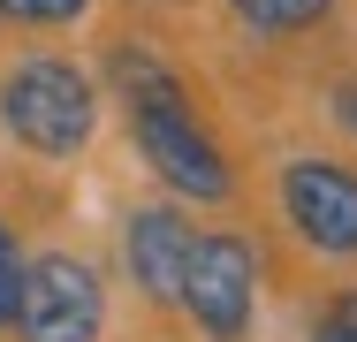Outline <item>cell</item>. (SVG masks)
<instances>
[{
  "instance_id": "cell-1",
  "label": "cell",
  "mask_w": 357,
  "mask_h": 342,
  "mask_svg": "<svg viewBox=\"0 0 357 342\" xmlns=\"http://www.w3.org/2000/svg\"><path fill=\"white\" fill-rule=\"evenodd\" d=\"M0 130L31 160H76L99 130V91L61 54H31L0 76Z\"/></svg>"
},
{
  "instance_id": "cell-2",
  "label": "cell",
  "mask_w": 357,
  "mask_h": 342,
  "mask_svg": "<svg viewBox=\"0 0 357 342\" xmlns=\"http://www.w3.org/2000/svg\"><path fill=\"white\" fill-rule=\"evenodd\" d=\"M130 144L137 160L167 183L175 205H228L236 198V168L213 144V130L198 122V107H137L130 114Z\"/></svg>"
},
{
  "instance_id": "cell-3",
  "label": "cell",
  "mask_w": 357,
  "mask_h": 342,
  "mask_svg": "<svg viewBox=\"0 0 357 342\" xmlns=\"http://www.w3.org/2000/svg\"><path fill=\"white\" fill-rule=\"evenodd\" d=\"M183 312L206 342H251L259 320V251L243 228H198L190 274H183Z\"/></svg>"
},
{
  "instance_id": "cell-4",
  "label": "cell",
  "mask_w": 357,
  "mask_h": 342,
  "mask_svg": "<svg viewBox=\"0 0 357 342\" xmlns=\"http://www.w3.org/2000/svg\"><path fill=\"white\" fill-rule=\"evenodd\" d=\"M23 342H99L107 335V281L76 251H38L23 267V304H15Z\"/></svg>"
},
{
  "instance_id": "cell-5",
  "label": "cell",
  "mask_w": 357,
  "mask_h": 342,
  "mask_svg": "<svg viewBox=\"0 0 357 342\" xmlns=\"http://www.w3.org/2000/svg\"><path fill=\"white\" fill-rule=\"evenodd\" d=\"M282 221L296 228V244H312L319 259H357V168L327 160V152H296L274 175Z\"/></svg>"
},
{
  "instance_id": "cell-6",
  "label": "cell",
  "mask_w": 357,
  "mask_h": 342,
  "mask_svg": "<svg viewBox=\"0 0 357 342\" xmlns=\"http://www.w3.org/2000/svg\"><path fill=\"white\" fill-rule=\"evenodd\" d=\"M190 244H198V228L183 221V205H175V198H160V205H137V213H130L122 259H130V281H137V289L152 297V304H160V312H175V304H183Z\"/></svg>"
},
{
  "instance_id": "cell-7",
  "label": "cell",
  "mask_w": 357,
  "mask_h": 342,
  "mask_svg": "<svg viewBox=\"0 0 357 342\" xmlns=\"http://www.w3.org/2000/svg\"><path fill=\"white\" fill-rule=\"evenodd\" d=\"M107 84H114L122 114H137V107H190L183 76L160 61L152 46H114V54H107Z\"/></svg>"
},
{
  "instance_id": "cell-8",
  "label": "cell",
  "mask_w": 357,
  "mask_h": 342,
  "mask_svg": "<svg viewBox=\"0 0 357 342\" xmlns=\"http://www.w3.org/2000/svg\"><path fill=\"white\" fill-rule=\"evenodd\" d=\"M228 15L259 38H304L335 15V0H228Z\"/></svg>"
},
{
  "instance_id": "cell-9",
  "label": "cell",
  "mask_w": 357,
  "mask_h": 342,
  "mask_svg": "<svg viewBox=\"0 0 357 342\" xmlns=\"http://www.w3.org/2000/svg\"><path fill=\"white\" fill-rule=\"evenodd\" d=\"M23 244H15V228L0 221V327H15V304H23Z\"/></svg>"
},
{
  "instance_id": "cell-10",
  "label": "cell",
  "mask_w": 357,
  "mask_h": 342,
  "mask_svg": "<svg viewBox=\"0 0 357 342\" xmlns=\"http://www.w3.org/2000/svg\"><path fill=\"white\" fill-rule=\"evenodd\" d=\"M0 15L38 23V31H61V23H76V15H91V0H0Z\"/></svg>"
},
{
  "instance_id": "cell-11",
  "label": "cell",
  "mask_w": 357,
  "mask_h": 342,
  "mask_svg": "<svg viewBox=\"0 0 357 342\" xmlns=\"http://www.w3.org/2000/svg\"><path fill=\"white\" fill-rule=\"evenodd\" d=\"M312 342H357V289L327 297V312L312 320Z\"/></svg>"
},
{
  "instance_id": "cell-12",
  "label": "cell",
  "mask_w": 357,
  "mask_h": 342,
  "mask_svg": "<svg viewBox=\"0 0 357 342\" xmlns=\"http://www.w3.org/2000/svg\"><path fill=\"white\" fill-rule=\"evenodd\" d=\"M335 114H342V130L357 137V84H342V91H335Z\"/></svg>"
}]
</instances>
